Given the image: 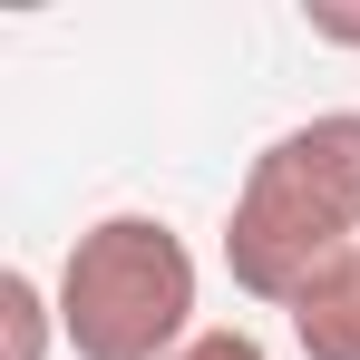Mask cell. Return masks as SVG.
<instances>
[{"instance_id": "1", "label": "cell", "mask_w": 360, "mask_h": 360, "mask_svg": "<svg viewBox=\"0 0 360 360\" xmlns=\"http://www.w3.org/2000/svg\"><path fill=\"white\" fill-rule=\"evenodd\" d=\"M351 243H360V108H321L243 166L234 214H224V273L243 302L292 311Z\"/></svg>"}, {"instance_id": "2", "label": "cell", "mask_w": 360, "mask_h": 360, "mask_svg": "<svg viewBox=\"0 0 360 360\" xmlns=\"http://www.w3.org/2000/svg\"><path fill=\"white\" fill-rule=\"evenodd\" d=\"M49 302L78 360H176L195 341V253L166 214H98L59 253Z\"/></svg>"}, {"instance_id": "3", "label": "cell", "mask_w": 360, "mask_h": 360, "mask_svg": "<svg viewBox=\"0 0 360 360\" xmlns=\"http://www.w3.org/2000/svg\"><path fill=\"white\" fill-rule=\"evenodd\" d=\"M283 321H292V351L302 360H360V243L283 311Z\"/></svg>"}, {"instance_id": "4", "label": "cell", "mask_w": 360, "mask_h": 360, "mask_svg": "<svg viewBox=\"0 0 360 360\" xmlns=\"http://www.w3.org/2000/svg\"><path fill=\"white\" fill-rule=\"evenodd\" d=\"M0 331H10V360H49L59 302L39 292V273H0Z\"/></svg>"}, {"instance_id": "5", "label": "cell", "mask_w": 360, "mask_h": 360, "mask_svg": "<svg viewBox=\"0 0 360 360\" xmlns=\"http://www.w3.org/2000/svg\"><path fill=\"white\" fill-rule=\"evenodd\" d=\"M176 360H273V351H263L253 331H195V341H185Z\"/></svg>"}, {"instance_id": "6", "label": "cell", "mask_w": 360, "mask_h": 360, "mask_svg": "<svg viewBox=\"0 0 360 360\" xmlns=\"http://www.w3.org/2000/svg\"><path fill=\"white\" fill-rule=\"evenodd\" d=\"M311 39H351V49H360V20H331V10H311Z\"/></svg>"}]
</instances>
